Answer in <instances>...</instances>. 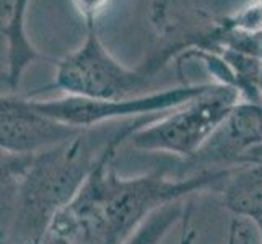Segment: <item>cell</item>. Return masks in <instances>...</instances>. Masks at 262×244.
Wrapping results in <instances>:
<instances>
[{"label": "cell", "mask_w": 262, "mask_h": 244, "mask_svg": "<svg viewBox=\"0 0 262 244\" xmlns=\"http://www.w3.org/2000/svg\"><path fill=\"white\" fill-rule=\"evenodd\" d=\"M34 109L28 99L10 95L0 104V147L2 151L34 155L62 145L82 132Z\"/></svg>", "instance_id": "cell-6"}, {"label": "cell", "mask_w": 262, "mask_h": 244, "mask_svg": "<svg viewBox=\"0 0 262 244\" xmlns=\"http://www.w3.org/2000/svg\"><path fill=\"white\" fill-rule=\"evenodd\" d=\"M106 153L83 187L54 218L44 244H122L161 207L225 183L231 169H204L189 178L163 173L121 178Z\"/></svg>", "instance_id": "cell-2"}, {"label": "cell", "mask_w": 262, "mask_h": 244, "mask_svg": "<svg viewBox=\"0 0 262 244\" xmlns=\"http://www.w3.org/2000/svg\"><path fill=\"white\" fill-rule=\"evenodd\" d=\"M256 2H257V4H259L260 7H262V0H256Z\"/></svg>", "instance_id": "cell-13"}, {"label": "cell", "mask_w": 262, "mask_h": 244, "mask_svg": "<svg viewBox=\"0 0 262 244\" xmlns=\"http://www.w3.org/2000/svg\"><path fill=\"white\" fill-rule=\"evenodd\" d=\"M262 145V103H238L220 129L192 158L204 163H239Z\"/></svg>", "instance_id": "cell-7"}, {"label": "cell", "mask_w": 262, "mask_h": 244, "mask_svg": "<svg viewBox=\"0 0 262 244\" xmlns=\"http://www.w3.org/2000/svg\"><path fill=\"white\" fill-rule=\"evenodd\" d=\"M77 10L83 15L85 21H95L98 13L106 7L107 0H74Z\"/></svg>", "instance_id": "cell-10"}, {"label": "cell", "mask_w": 262, "mask_h": 244, "mask_svg": "<svg viewBox=\"0 0 262 244\" xmlns=\"http://www.w3.org/2000/svg\"><path fill=\"white\" fill-rule=\"evenodd\" d=\"M184 215L186 207L181 204V201L171 202L153 212L122 244H160L169 228L181 218H184Z\"/></svg>", "instance_id": "cell-9"}, {"label": "cell", "mask_w": 262, "mask_h": 244, "mask_svg": "<svg viewBox=\"0 0 262 244\" xmlns=\"http://www.w3.org/2000/svg\"><path fill=\"white\" fill-rule=\"evenodd\" d=\"M210 86L212 83L183 85L125 99H92L67 95L66 98L49 99V101L42 99H28V101L34 109L59 122L78 129H93L96 125L116 119H130V117L139 119L176 109L205 93Z\"/></svg>", "instance_id": "cell-5"}, {"label": "cell", "mask_w": 262, "mask_h": 244, "mask_svg": "<svg viewBox=\"0 0 262 244\" xmlns=\"http://www.w3.org/2000/svg\"><path fill=\"white\" fill-rule=\"evenodd\" d=\"M238 242H239V225H238V218H234L231 221L227 244H238Z\"/></svg>", "instance_id": "cell-12"}, {"label": "cell", "mask_w": 262, "mask_h": 244, "mask_svg": "<svg viewBox=\"0 0 262 244\" xmlns=\"http://www.w3.org/2000/svg\"><path fill=\"white\" fill-rule=\"evenodd\" d=\"M223 205L252 223L262 220V163H246L233 176L230 174L223 187Z\"/></svg>", "instance_id": "cell-8"}, {"label": "cell", "mask_w": 262, "mask_h": 244, "mask_svg": "<svg viewBox=\"0 0 262 244\" xmlns=\"http://www.w3.org/2000/svg\"><path fill=\"white\" fill-rule=\"evenodd\" d=\"M191 209H192V207L189 205V209L186 212V216H184V230H183V236H181V244H192V239L195 236L194 228H191V225H189V218H191L189 212H191Z\"/></svg>", "instance_id": "cell-11"}, {"label": "cell", "mask_w": 262, "mask_h": 244, "mask_svg": "<svg viewBox=\"0 0 262 244\" xmlns=\"http://www.w3.org/2000/svg\"><path fill=\"white\" fill-rule=\"evenodd\" d=\"M238 99V90L212 83L205 93L143 125L129 140L139 150L174 153L192 160L227 121Z\"/></svg>", "instance_id": "cell-4"}, {"label": "cell", "mask_w": 262, "mask_h": 244, "mask_svg": "<svg viewBox=\"0 0 262 244\" xmlns=\"http://www.w3.org/2000/svg\"><path fill=\"white\" fill-rule=\"evenodd\" d=\"M155 119H130L110 132L83 129L72 140L34 155L2 151V244H44L54 218L106 153Z\"/></svg>", "instance_id": "cell-1"}, {"label": "cell", "mask_w": 262, "mask_h": 244, "mask_svg": "<svg viewBox=\"0 0 262 244\" xmlns=\"http://www.w3.org/2000/svg\"><path fill=\"white\" fill-rule=\"evenodd\" d=\"M183 44L161 51L139 69H127L117 62L99 39L95 21H86V38L77 51L57 62V74L52 83L34 93L46 90H60L69 96L92 99H125L145 95V88L157 72L163 67Z\"/></svg>", "instance_id": "cell-3"}]
</instances>
